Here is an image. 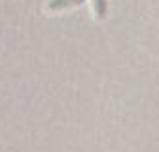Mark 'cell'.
Segmentation results:
<instances>
[{"label":"cell","instance_id":"cell-1","mask_svg":"<svg viewBox=\"0 0 159 152\" xmlns=\"http://www.w3.org/2000/svg\"><path fill=\"white\" fill-rule=\"evenodd\" d=\"M84 2H85V0H51V2L48 4V10L49 12H61V10H66V8L80 6Z\"/></svg>","mask_w":159,"mask_h":152},{"label":"cell","instance_id":"cell-2","mask_svg":"<svg viewBox=\"0 0 159 152\" xmlns=\"http://www.w3.org/2000/svg\"><path fill=\"white\" fill-rule=\"evenodd\" d=\"M91 6H93V15L95 19H104L106 17V0H91Z\"/></svg>","mask_w":159,"mask_h":152}]
</instances>
